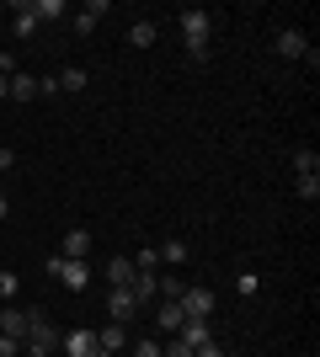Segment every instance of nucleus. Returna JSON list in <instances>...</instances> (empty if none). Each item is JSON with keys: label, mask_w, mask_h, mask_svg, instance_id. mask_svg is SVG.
I'll return each instance as SVG.
<instances>
[{"label": "nucleus", "mask_w": 320, "mask_h": 357, "mask_svg": "<svg viewBox=\"0 0 320 357\" xmlns=\"http://www.w3.org/2000/svg\"><path fill=\"white\" fill-rule=\"evenodd\" d=\"M208 27H213V16L203 11V6H187V11H182V32H187V48H192V43H208Z\"/></svg>", "instance_id": "nucleus-3"}, {"label": "nucleus", "mask_w": 320, "mask_h": 357, "mask_svg": "<svg viewBox=\"0 0 320 357\" xmlns=\"http://www.w3.org/2000/svg\"><path fill=\"white\" fill-rule=\"evenodd\" d=\"M54 347H59V331L48 326L43 310H32V331H27V342H22V357H54Z\"/></svg>", "instance_id": "nucleus-1"}, {"label": "nucleus", "mask_w": 320, "mask_h": 357, "mask_svg": "<svg viewBox=\"0 0 320 357\" xmlns=\"http://www.w3.org/2000/svg\"><path fill=\"white\" fill-rule=\"evenodd\" d=\"M107 314H112L118 326H128V320H134V314H139L134 294H128V288H112V294H107Z\"/></svg>", "instance_id": "nucleus-7"}, {"label": "nucleus", "mask_w": 320, "mask_h": 357, "mask_svg": "<svg viewBox=\"0 0 320 357\" xmlns=\"http://www.w3.org/2000/svg\"><path fill=\"white\" fill-rule=\"evenodd\" d=\"M96 347H102V352H123V347H128V326H118V320H107V326L96 331Z\"/></svg>", "instance_id": "nucleus-11"}, {"label": "nucleus", "mask_w": 320, "mask_h": 357, "mask_svg": "<svg viewBox=\"0 0 320 357\" xmlns=\"http://www.w3.org/2000/svg\"><path fill=\"white\" fill-rule=\"evenodd\" d=\"M277 54H283V59H305V54H310V38L299 27H283V32H277Z\"/></svg>", "instance_id": "nucleus-8"}, {"label": "nucleus", "mask_w": 320, "mask_h": 357, "mask_svg": "<svg viewBox=\"0 0 320 357\" xmlns=\"http://www.w3.org/2000/svg\"><path fill=\"white\" fill-rule=\"evenodd\" d=\"M27 331H32V310H0V336H16V342H27Z\"/></svg>", "instance_id": "nucleus-6"}, {"label": "nucleus", "mask_w": 320, "mask_h": 357, "mask_svg": "<svg viewBox=\"0 0 320 357\" xmlns=\"http://www.w3.org/2000/svg\"><path fill=\"white\" fill-rule=\"evenodd\" d=\"M182 294H187V283L176 272H160V278H155V298H182Z\"/></svg>", "instance_id": "nucleus-19"}, {"label": "nucleus", "mask_w": 320, "mask_h": 357, "mask_svg": "<svg viewBox=\"0 0 320 357\" xmlns=\"http://www.w3.org/2000/svg\"><path fill=\"white\" fill-rule=\"evenodd\" d=\"M0 219H6V197H0Z\"/></svg>", "instance_id": "nucleus-33"}, {"label": "nucleus", "mask_w": 320, "mask_h": 357, "mask_svg": "<svg viewBox=\"0 0 320 357\" xmlns=\"http://www.w3.org/2000/svg\"><path fill=\"white\" fill-rule=\"evenodd\" d=\"M160 267V251H139V272H155Z\"/></svg>", "instance_id": "nucleus-27"}, {"label": "nucleus", "mask_w": 320, "mask_h": 357, "mask_svg": "<svg viewBox=\"0 0 320 357\" xmlns=\"http://www.w3.org/2000/svg\"><path fill=\"white\" fill-rule=\"evenodd\" d=\"M155 38H160V27H155V22H134V27H128V43H134V48H150Z\"/></svg>", "instance_id": "nucleus-20"}, {"label": "nucleus", "mask_w": 320, "mask_h": 357, "mask_svg": "<svg viewBox=\"0 0 320 357\" xmlns=\"http://www.w3.org/2000/svg\"><path fill=\"white\" fill-rule=\"evenodd\" d=\"M102 16H107V0H91V6H86V11L75 16V32H80V38H91V32H96V22H102Z\"/></svg>", "instance_id": "nucleus-15"}, {"label": "nucleus", "mask_w": 320, "mask_h": 357, "mask_svg": "<svg viewBox=\"0 0 320 357\" xmlns=\"http://www.w3.org/2000/svg\"><path fill=\"white\" fill-rule=\"evenodd\" d=\"M32 27H38V16H32V0L11 6V32H16V38H32Z\"/></svg>", "instance_id": "nucleus-14"}, {"label": "nucleus", "mask_w": 320, "mask_h": 357, "mask_svg": "<svg viewBox=\"0 0 320 357\" xmlns=\"http://www.w3.org/2000/svg\"><path fill=\"white\" fill-rule=\"evenodd\" d=\"M48 272H54V278H59L64 288H91V267H86V261H75V256H54V261H48Z\"/></svg>", "instance_id": "nucleus-2"}, {"label": "nucleus", "mask_w": 320, "mask_h": 357, "mask_svg": "<svg viewBox=\"0 0 320 357\" xmlns=\"http://www.w3.org/2000/svg\"><path fill=\"white\" fill-rule=\"evenodd\" d=\"M176 336H182V342L192 347V352H198L203 342H213V331H208V320H182V331H176Z\"/></svg>", "instance_id": "nucleus-13"}, {"label": "nucleus", "mask_w": 320, "mask_h": 357, "mask_svg": "<svg viewBox=\"0 0 320 357\" xmlns=\"http://www.w3.org/2000/svg\"><path fill=\"white\" fill-rule=\"evenodd\" d=\"M160 261L182 267V261H187V245H182V240H166V245H160Z\"/></svg>", "instance_id": "nucleus-23"}, {"label": "nucleus", "mask_w": 320, "mask_h": 357, "mask_svg": "<svg viewBox=\"0 0 320 357\" xmlns=\"http://www.w3.org/2000/svg\"><path fill=\"white\" fill-rule=\"evenodd\" d=\"M192 357H224V347H219V342H203V347H198Z\"/></svg>", "instance_id": "nucleus-30"}, {"label": "nucleus", "mask_w": 320, "mask_h": 357, "mask_svg": "<svg viewBox=\"0 0 320 357\" xmlns=\"http://www.w3.org/2000/svg\"><path fill=\"white\" fill-rule=\"evenodd\" d=\"M0 357H22V342H16V336H0Z\"/></svg>", "instance_id": "nucleus-29"}, {"label": "nucleus", "mask_w": 320, "mask_h": 357, "mask_svg": "<svg viewBox=\"0 0 320 357\" xmlns=\"http://www.w3.org/2000/svg\"><path fill=\"white\" fill-rule=\"evenodd\" d=\"M0 96H11V75H0Z\"/></svg>", "instance_id": "nucleus-32"}, {"label": "nucleus", "mask_w": 320, "mask_h": 357, "mask_svg": "<svg viewBox=\"0 0 320 357\" xmlns=\"http://www.w3.org/2000/svg\"><path fill=\"white\" fill-rule=\"evenodd\" d=\"M182 320H187V310H182V304H176V298H160V310H155V326L176 336V331H182Z\"/></svg>", "instance_id": "nucleus-10"}, {"label": "nucleus", "mask_w": 320, "mask_h": 357, "mask_svg": "<svg viewBox=\"0 0 320 357\" xmlns=\"http://www.w3.org/2000/svg\"><path fill=\"white\" fill-rule=\"evenodd\" d=\"M32 16H38V22H54V16H64V0H32Z\"/></svg>", "instance_id": "nucleus-22"}, {"label": "nucleus", "mask_w": 320, "mask_h": 357, "mask_svg": "<svg viewBox=\"0 0 320 357\" xmlns=\"http://www.w3.org/2000/svg\"><path fill=\"white\" fill-rule=\"evenodd\" d=\"M160 357H192V347H187L182 336H176V342H171V347H160Z\"/></svg>", "instance_id": "nucleus-25"}, {"label": "nucleus", "mask_w": 320, "mask_h": 357, "mask_svg": "<svg viewBox=\"0 0 320 357\" xmlns=\"http://www.w3.org/2000/svg\"><path fill=\"white\" fill-rule=\"evenodd\" d=\"M64 357H107L102 347H96V331H70V336H59Z\"/></svg>", "instance_id": "nucleus-5"}, {"label": "nucleus", "mask_w": 320, "mask_h": 357, "mask_svg": "<svg viewBox=\"0 0 320 357\" xmlns=\"http://www.w3.org/2000/svg\"><path fill=\"white\" fill-rule=\"evenodd\" d=\"M134 357H160V342H144V336H139V342H134Z\"/></svg>", "instance_id": "nucleus-26"}, {"label": "nucleus", "mask_w": 320, "mask_h": 357, "mask_svg": "<svg viewBox=\"0 0 320 357\" xmlns=\"http://www.w3.org/2000/svg\"><path fill=\"white\" fill-rule=\"evenodd\" d=\"M54 86H59V91H70V96H75V91H86V70H80V64H64V70L54 75Z\"/></svg>", "instance_id": "nucleus-17"}, {"label": "nucleus", "mask_w": 320, "mask_h": 357, "mask_svg": "<svg viewBox=\"0 0 320 357\" xmlns=\"http://www.w3.org/2000/svg\"><path fill=\"white\" fill-rule=\"evenodd\" d=\"M0 298H16V272H0Z\"/></svg>", "instance_id": "nucleus-28"}, {"label": "nucleus", "mask_w": 320, "mask_h": 357, "mask_svg": "<svg viewBox=\"0 0 320 357\" xmlns=\"http://www.w3.org/2000/svg\"><path fill=\"white\" fill-rule=\"evenodd\" d=\"M176 304L187 310V320H208V314H213V288H192V283H187V294L176 298Z\"/></svg>", "instance_id": "nucleus-4"}, {"label": "nucleus", "mask_w": 320, "mask_h": 357, "mask_svg": "<svg viewBox=\"0 0 320 357\" xmlns=\"http://www.w3.org/2000/svg\"><path fill=\"white\" fill-rule=\"evenodd\" d=\"M86 251H91V229H70L59 256H75V261H86Z\"/></svg>", "instance_id": "nucleus-16"}, {"label": "nucleus", "mask_w": 320, "mask_h": 357, "mask_svg": "<svg viewBox=\"0 0 320 357\" xmlns=\"http://www.w3.org/2000/svg\"><path fill=\"white\" fill-rule=\"evenodd\" d=\"M299 197H305V203H320V176H299Z\"/></svg>", "instance_id": "nucleus-24"}, {"label": "nucleus", "mask_w": 320, "mask_h": 357, "mask_svg": "<svg viewBox=\"0 0 320 357\" xmlns=\"http://www.w3.org/2000/svg\"><path fill=\"white\" fill-rule=\"evenodd\" d=\"M32 96H43V91H38V80L16 70V75H11V102H32Z\"/></svg>", "instance_id": "nucleus-18"}, {"label": "nucleus", "mask_w": 320, "mask_h": 357, "mask_svg": "<svg viewBox=\"0 0 320 357\" xmlns=\"http://www.w3.org/2000/svg\"><path fill=\"white\" fill-rule=\"evenodd\" d=\"M155 278H160V272H139V267H134V283H128V294H134L139 310H144V304L155 298Z\"/></svg>", "instance_id": "nucleus-12"}, {"label": "nucleus", "mask_w": 320, "mask_h": 357, "mask_svg": "<svg viewBox=\"0 0 320 357\" xmlns=\"http://www.w3.org/2000/svg\"><path fill=\"white\" fill-rule=\"evenodd\" d=\"M294 171H299V176H320V155L315 149H299V155H294Z\"/></svg>", "instance_id": "nucleus-21"}, {"label": "nucleus", "mask_w": 320, "mask_h": 357, "mask_svg": "<svg viewBox=\"0 0 320 357\" xmlns=\"http://www.w3.org/2000/svg\"><path fill=\"white\" fill-rule=\"evenodd\" d=\"M11 165H16V149H11V144H0V171H11Z\"/></svg>", "instance_id": "nucleus-31"}, {"label": "nucleus", "mask_w": 320, "mask_h": 357, "mask_svg": "<svg viewBox=\"0 0 320 357\" xmlns=\"http://www.w3.org/2000/svg\"><path fill=\"white\" fill-rule=\"evenodd\" d=\"M102 278H107V288H128L134 283V261H128V256H112L102 267Z\"/></svg>", "instance_id": "nucleus-9"}]
</instances>
